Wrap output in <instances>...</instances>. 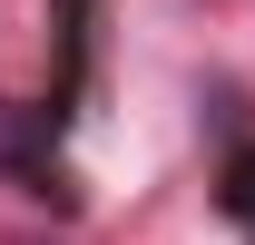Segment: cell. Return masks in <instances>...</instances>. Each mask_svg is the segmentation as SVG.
<instances>
[{
    "label": "cell",
    "instance_id": "cell-1",
    "mask_svg": "<svg viewBox=\"0 0 255 245\" xmlns=\"http://www.w3.org/2000/svg\"><path fill=\"white\" fill-rule=\"evenodd\" d=\"M216 206H226V226L255 245V147H236L226 157V186H216Z\"/></svg>",
    "mask_w": 255,
    "mask_h": 245
}]
</instances>
